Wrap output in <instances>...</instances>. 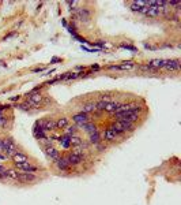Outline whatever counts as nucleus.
<instances>
[{"label": "nucleus", "mask_w": 181, "mask_h": 205, "mask_svg": "<svg viewBox=\"0 0 181 205\" xmlns=\"http://www.w3.org/2000/svg\"><path fill=\"white\" fill-rule=\"evenodd\" d=\"M55 164H56V168L60 169V171H65V169L68 168V161H67V159L65 157H59L56 161H55Z\"/></svg>", "instance_id": "nucleus-7"}, {"label": "nucleus", "mask_w": 181, "mask_h": 205, "mask_svg": "<svg viewBox=\"0 0 181 205\" xmlns=\"http://www.w3.org/2000/svg\"><path fill=\"white\" fill-rule=\"evenodd\" d=\"M82 112L83 113H90V112H97V108H95V104L94 103H87L82 107Z\"/></svg>", "instance_id": "nucleus-17"}, {"label": "nucleus", "mask_w": 181, "mask_h": 205, "mask_svg": "<svg viewBox=\"0 0 181 205\" xmlns=\"http://www.w3.org/2000/svg\"><path fill=\"white\" fill-rule=\"evenodd\" d=\"M11 157H12V160H14L15 164H21V163H26V161H29L27 155H25V153H22V152H16V153L12 155Z\"/></svg>", "instance_id": "nucleus-5"}, {"label": "nucleus", "mask_w": 181, "mask_h": 205, "mask_svg": "<svg viewBox=\"0 0 181 205\" xmlns=\"http://www.w3.org/2000/svg\"><path fill=\"white\" fill-rule=\"evenodd\" d=\"M45 68L44 67H40V68H34V70H33V73H41V71H44Z\"/></svg>", "instance_id": "nucleus-30"}, {"label": "nucleus", "mask_w": 181, "mask_h": 205, "mask_svg": "<svg viewBox=\"0 0 181 205\" xmlns=\"http://www.w3.org/2000/svg\"><path fill=\"white\" fill-rule=\"evenodd\" d=\"M75 17H76V19H79L80 22H85V23H86V22L90 21V11L86 8H79L76 11Z\"/></svg>", "instance_id": "nucleus-1"}, {"label": "nucleus", "mask_w": 181, "mask_h": 205, "mask_svg": "<svg viewBox=\"0 0 181 205\" xmlns=\"http://www.w3.org/2000/svg\"><path fill=\"white\" fill-rule=\"evenodd\" d=\"M131 67H134V62H124L120 66V70H128Z\"/></svg>", "instance_id": "nucleus-25"}, {"label": "nucleus", "mask_w": 181, "mask_h": 205, "mask_svg": "<svg viewBox=\"0 0 181 205\" xmlns=\"http://www.w3.org/2000/svg\"><path fill=\"white\" fill-rule=\"evenodd\" d=\"M19 97H21V96H14V97H11V101H16V100H19Z\"/></svg>", "instance_id": "nucleus-33"}, {"label": "nucleus", "mask_w": 181, "mask_h": 205, "mask_svg": "<svg viewBox=\"0 0 181 205\" xmlns=\"http://www.w3.org/2000/svg\"><path fill=\"white\" fill-rule=\"evenodd\" d=\"M55 129H56V122H55V120H52V119L45 120L44 126H42V130H44V131H53Z\"/></svg>", "instance_id": "nucleus-12"}, {"label": "nucleus", "mask_w": 181, "mask_h": 205, "mask_svg": "<svg viewBox=\"0 0 181 205\" xmlns=\"http://www.w3.org/2000/svg\"><path fill=\"white\" fill-rule=\"evenodd\" d=\"M89 141H90V144H93V145H97L98 142H101V135H99V133H98V131H94V133L89 134Z\"/></svg>", "instance_id": "nucleus-16"}, {"label": "nucleus", "mask_w": 181, "mask_h": 205, "mask_svg": "<svg viewBox=\"0 0 181 205\" xmlns=\"http://www.w3.org/2000/svg\"><path fill=\"white\" fill-rule=\"evenodd\" d=\"M139 70H143V71H150V70H155V68H153L150 64H144V66H139Z\"/></svg>", "instance_id": "nucleus-27"}, {"label": "nucleus", "mask_w": 181, "mask_h": 205, "mask_svg": "<svg viewBox=\"0 0 181 205\" xmlns=\"http://www.w3.org/2000/svg\"><path fill=\"white\" fill-rule=\"evenodd\" d=\"M15 166H16V168L18 169H22V171H25V172H36L37 169H38V167L31 166L29 161H26V163H21V164H15Z\"/></svg>", "instance_id": "nucleus-2"}, {"label": "nucleus", "mask_w": 181, "mask_h": 205, "mask_svg": "<svg viewBox=\"0 0 181 205\" xmlns=\"http://www.w3.org/2000/svg\"><path fill=\"white\" fill-rule=\"evenodd\" d=\"M110 130H113L114 133L119 135V134H124L125 131H124V129H123V126H121V123L119 122V120H116V122H113L112 123V126H110Z\"/></svg>", "instance_id": "nucleus-11"}, {"label": "nucleus", "mask_w": 181, "mask_h": 205, "mask_svg": "<svg viewBox=\"0 0 181 205\" xmlns=\"http://www.w3.org/2000/svg\"><path fill=\"white\" fill-rule=\"evenodd\" d=\"M30 97L29 103L30 104H40L42 101V96L40 95V93H30V95H27Z\"/></svg>", "instance_id": "nucleus-13"}, {"label": "nucleus", "mask_w": 181, "mask_h": 205, "mask_svg": "<svg viewBox=\"0 0 181 205\" xmlns=\"http://www.w3.org/2000/svg\"><path fill=\"white\" fill-rule=\"evenodd\" d=\"M7 169H6V167H3V166H0V174H3V172H6Z\"/></svg>", "instance_id": "nucleus-32"}, {"label": "nucleus", "mask_w": 181, "mask_h": 205, "mask_svg": "<svg viewBox=\"0 0 181 205\" xmlns=\"http://www.w3.org/2000/svg\"><path fill=\"white\" fill-rule=\"evenodd\" d=\"M45 153H46L48 157L51 159V160H55V161L60 157L59 151H57L56 148H53V146H46V148H45Z\"/></svg>", "instance_id": "nucleus-4"}, {"label": "nucleus", "mask_w": 181, "mask_h": 205, "mask_svg": "<svg viewBox=\"0 0 181 205\" xmlns=\"http://www.w3.org/2000/svg\"><path fill=\"white\" fill-rule=\"evenodd\" d=\"M67 126H68V118L61 116L56 120V129H65Z\"/></svg>", "instance_id": "nucleus-18"}, {"label": "nucleus", "mask_w": 181, "mask_h": 205, "mask_svg": "<svg viewBox=\"0 0 181 205\" xmlns=\"http://www.w3.org/2000/svg\"><path fill=\"white\" fill-rule=\"evenodd\" d=\"M6 175H7V178H11V179L18 181V175H19V174L16 172L15 169H7V171H6Z\"/></svg>", "instance_id": "nucleus-23"}, {"label": "nucleus", "mask_w": 181, "mask_h": 205, "mask_svg": "<svg viewBox=\"0 0 181 205\" xmlns=\"http://www.w3.org/2000/svg\"><path fill=\"white\" fill-rule=\"evenodd\" d=\"M147 64H150L153 68H161V67H165V64H166V60H163V59H154L151 60L150 63H147Z\"/></svg>", "instance_id": "nucleus-15"}, {"label": "nucleus", "mask_w": 181, "mask_h": 205, "mask_svg": "<svg viewBox=\"0 0 181 205\" xmlns=\"http://www.w3.org/2000/svg\"><path fill=\"white\" fill-rule=\"evenodd\" d=\"M37 176L31 172H21L18 175V181L19 182H23V183H29V182H33L36 181Z\"/></svg>", "instance_id": "nucleus-3"}, {"label": "nucleus", "mask_w": 181, "mask_h": 205, "mask_svg": "<svg viewBox=\"0 0 181 205\" xmlns=\"http://www.w3.org/2000/svg\"><path fill=\"white\" fill-rule=\"evenodd\" d=\"M120 123H121V126H123V129H124V131L127 133V130H134V123H131V122H128V120H119Z\"/></svg>", "instance_id": "nucleus-22"}, {"label": "nucleus", "mask_w": 181, "mask_h": 205, "mask_svg": "<svg viewBox=\"0 0 181 205\" xmlns=\"http://www.w3.org/2000/svg\"><path fill=\"white\" fill-rule=\"evenodd\" d=\"M65 159H67V161H68V166H78L80 161L83 160V157L76 156V155H72V153H70V155L67 156Z\"/></svg>", "instance_id": "nucleus-8"}, {"label": "nucleus", "mask_w": 181, "mask_h": 205, "mask_svg": "<svg viewBox=\"0 0 181 205\" xmlns=\"http://www.w3.org/2000/svg\"><path fill=\"white\" fill-rule=\"evenodd\" d=\"M72 155H76V156H80V157H85V152L83 151H80V149H75L74 152H72Z\"/></svg>", "instance_id": "nucleus-28"}, {"label": "nucleus", "mask_w": 181, "mask_h": 205, "mask_svg": "<svg viewBox=\"0 0 181 205\" xmlns=\"http://www.w3.org/2000/svg\"><path fill=\"white\" fill-rule=\"evenodd\" d=\"M166 70H178L180 68V60H166V64H165Z\"/></svg>", "instance_id": "nucleus-10"}, {"label": "nucleus", "mask_w": 181, "mask_h": 205, "mask_svg": "<svg viewBox=\"0 0 181 205\" xmlns=\"http://www.w3.org/2000/svg\"><path fill=\"white\" fill-rule=\"evenodd\" d=\"M78 77H80L79 73H72V74H70L68 73V77L67 78H68V79H74V78H78Z\"/></svg>", "instance_id": "nucleus-29"}, {"label": "nucleus", "mask_w": 181, "mask_h": 205, "mask_svg": "<svg viewBox=\"0 0 181 205\" xmlns=\"http://www.w3.org/2000/svg\"><path fill=\"white\" fill-rule=\"evenodd\" d=\"M72 119H74V122L78 123V125H85V123L89 122V118H87V115H86V113H83V112L74 115V116H72Z\"/></svg>", "instance_id": "nucleus-6"}, {"label": "nucleus", "mask_w": 181, "mask_h": 205, "mask_svg": "<svg viewBox=\"0 0 181 205\" xmlns=\"http://www.w3.org/2000/svg\"><path fill=\"white\" fill-rule=\"evenodd\" d=\"M120 105V103H116V101H110V103H108L106 107H105L104 111H106V112H114V111L117 110V107Z\"/></svg>", "instance_id": "nucleus-19"}, {"label": "nucleus", "mask_w": 181, "mask_h": 205, "mask_svg": "<svg viewBox=\"0 0 181 205\" xmlns=\"http://www.w3.org/2000/svg\"><path fill=\"white\" fill-rule=\"evenodd\" d=\"M65 133L68 134L70 137L75 135V134L78 133V126H76V125H74V126H67V130H65Z\"/></svg>", "instance_id": "nucleus-24"}, {"label": "nucleus", "mask_w": 181, "mask_h": 205, "mask_svg": "<svg viewBox=\"0 0 181 205\" xmlns=\"http://www.w3.org/2000/svg\"><path fill=\"white\" fill-rule=\"evenodd\" d=\"M70 144L74 145V146H79V145L83 144V140H82L80 137H78V135H71L70 137Z\"/></svg>", "instance_id": "nucleus-20"}, {"label": "nucleus", "mask_w": 181, "mask_h": 205, "mask_svg": "<svg viewBox=\"0 0 181 205\" xmlns=\"http://www.w3.org/2000/svg\"><path fill=\"white\" fill-rule=\"evenodd\" d=\"M102 138L106 141H114L117 138V134L113 130H110V129H106V130H104V133H102Z\"/></svg>", "instance_id": "nucleus-9"}, {"label": "nucleus", "mask_w": 181, "mask_h": 205, "mask_svg": "<svg viewBox=\"0 0 181 205\" xmlns=\"http://www.w3.org/2000/svg\"><path fill=\"white\" fill-rule=\"evenodd\" d=\"M59 60H60V59H59V57H53V59H52V60H51V62H52V63H53V62H59Z\"/></svg>", "instance_id": "nucleus-34"}, {"label": "nucleus", "mask_w": 181, "mask_h": 205, "mask_svg": "<svg viewBox=\"0 0 181 205\" xmlns=\"http://www.w3.org/2000/svg\"><path fill=\"white\" fill-rule=\"evenodd\" d=\"M82 127H83V130L85 131H87L89 134H91V133H94V131H97V127H95V125H93V123H85V125H80Z\"/></svg>", "instance_id": "nucleus-21"}, {"label": "nucleus", "mask_w": 181, "mask_h": 205, "mask_svg": "<svg viewBox=\"0 0 181 205\" xmlns=\"http://www.w3.org/2000/svg\"><path fill=\"white\" fill-rule=\"evenodd\" d=\"M129 8L131 10H132V11H135V12H140V11H142V8H143V7H140V6H138V4L136 3H135V2H132V3H131V7H129Z\"/></svg>", "instance_id": "nucleus-26"}, {"label": "nucleus", "mask_w": 181, "mask_h": 205, "mask_svg": "<svg viewBox=\"0 0 181 205\" xmlns=\"http://www.w3.org/2000/svg\"><path fill=\"white\" fill-rule=\"evenodd\" d=\"M161 14H162V8L153 6V7H149L147 14H146V15H149V17H159Z\"/></svg>", "instance_id": "nucleus-14"}, {"label": "nucleus", "mask_w": 181, "mask_h": 205, "mask_svg": "<svg viewBox=\"0 0 181 205\" xmlns=\"http://www.w3.org/2000/svg\"><path fill=\"white\" fill-rule=\"evenodd\" d=\"M121 48H125V49H129V51H135V48L129 47V45H121Z\"/></svg>", "instance_id": "nucleus-31"}]
</instances>
